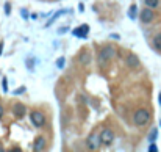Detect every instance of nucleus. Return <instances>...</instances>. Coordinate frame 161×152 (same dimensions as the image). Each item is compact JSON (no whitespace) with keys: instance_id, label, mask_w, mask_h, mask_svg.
Wrapping results in <instances>:
<instances>
[{"instance_id":"16","label":"nucleus","mask_w":161,"mask_h":152,"mask_svg":"<svg viewBox=\"0 0 161 152\" xmlns=\"http://www.w3.org/2000/svg\"><path fill=\"white\" fill-rule=\"evenodd\" d=\"M64 64H66V58H64V57H60V58L56 60V68H58V69H63V68H64Z\"/></svg>"},{"instance_id":"18","label":"nucleus","mask_w":161,"mask_h":152,"mask_svg":"<svg viewBox=\"0 0 161 152\" xmlns=\"http://www.w3.org/2000/svg\"><path fill=\"white\" fill-rule=\"evenodd\" d=\"M10 13H11V5L6 2V3H5V14H6V16H10Z\"/></svg>"},{"instance_id":"13","label":"nucleus","mask_w":161,"mask_h":152,"mask_svg":"<svg viewBox=\"0 0 161 152\" xmlns=\"http://www.w3.org/2000/svg\"><path fill=\"white\" fill-rule=\"evenodd\" d=\"M128 17H130V19H136V5H131V6H130Z\"/></svg>"},{"instance_id":"7","label":"nucleus","mask_w":161,"mask_h":152,"mask_svg":"<svg viewBox=\"0 0 161 152\" xmlns=\"http://www.w3.org/2000/svg\"><path fill=\"white\" fill-rule=\"evenodd\" d=\"M100 143H102V141H100V135H95V133H92V135L88 138V147L92 149V150H95L97 147H99Z\"/></svg>"},{"instance_id":"11","label":"nucleus","mask_w":161,"mask_h":152,"mask_svg":"<svg viewBox=\"0 0 161 152\" xmlns=\"http://www.w3.org/2000/svg\"><path fill=\"white\" fill-rule=\"evenodd\" d=\"M44 147H46V140L44 138H38L36 140V143H34V150H42Z\"/></svg>"},{"instance_id":"26","label":"nucleus","mask_w":161,"mask_h":152,"mask_svg":"<svg viewBox=\"0 0 161 152\" xmlns=\"http://www.w3.org/2000/svg\"><path fill=\"white\" fill-rule=\"evenodd\" d=\"M158 99H159V105H161V94H159V97H158Z\"/></svg>"},{"instance_id":"20","label":"nucleus","mask_w":161,"mask_h":152,"mask_svg":"<svg viewBox=\"0 0 161 152\" xmlns=\"http://www.w3.org/2000/svg\"><path fill=\"white\" fill-rule=\"evenodd\" d=\"M149 150H150V152H156V150H158V147L155 146V141H153V143H152V144L149 146Z\"/></svg>"},{"instance_id":"12","label":"nucleus","mask_w":161,"mask_h":152,"mask_svg":"<svg viewBox=\"0 0 161 152\" xmlns=\"http://www.w3.org/2000/svg\"><path fill=\"white\" fill-rule=\"evenodd\" d=\"M153 47L161 52V33H158L156 36L153 38Z\"/></svg>"},{"instance_id":"2","label":"nucleus","mask_w":161,"mask_h":152,"mask_svg":"<svg viewBox=\"0 0 161 152\" xmlns=\"http://www.w3.org/2000/svg\"><path fill=\"white\" fill-rule=\"evenodd\" d=\"M114 55H116V49L113 46H105L100 50V53H99V63L105 64L106 61H110L111 58H114Z\"/></svg>"},{"instance_id":"9","label":"nucleus","mask_w":161,"mask_h":152,"mask_svg":"<svg viewBox=\"0 0 161 152\" xmlns=\"http://www.w3.org/2000/svg\"><path fill=\"white\" fill-rule=\"evenodd\" d=\"M25 111H27V108L22 104H17V105L13 107V113H14V116H17V118H22V116L25 114Z\"/></svg>"},{"instance_id":"15","label":"nucleus","mask_w":161,"mask_h":152,"mask_svg":"<svg viewBox=\"0 0 161 152\" xmlns=\"http://www.w3.org/2000/svg\"><path fill=\"white\" fill-rule=\"evenodd\" d=\"M156 137H158V130H156V129L150 130V133H149V140H150V143H153V141L156 140Z\"/></svg>"},{"instance_id":"21","label":"nucleus","mask_w":161,"mask_h":152,"mask_svg":"<svg viewBox=\"0 0 161 152\" xmlns=\"http://www.w3.org/2000/svg\"><path fill=\"white\" fill-rule=\"evenodd\" d=\"M67 30H69V28H67V27H61V28L58 30V33H60V35H63V33H66Z\"/></svg>"},{"instance_id":"23","label":"nucleus","mask_w":161,"mask_h":152,"mask_svg":"<svg viewBox=\"0 0 161 152\" xmlns=\"http://www.w3.org/2000/svg\"><path fill=\"white\" fill-rule=\"evenodd\" d=\"M3 91H8V85H6V78H3Z\"/></svg>"},{"instance_id":"14","label":"nucleus","mask_w":161,"mask_h":152,"mask_svg":"<svg viewBox=\"0 0 161 152\" xmlns=\"http://www.w3.org/2000/svg\"><path fill=\"white\" fill-rule=\"evenodd\" d=\"M61 14H64V11H63V10H60V11H56L55 14H53V17H52V19H50V21H49V22L46 24V27H49V25H50L52 22H55V21H56V17H58V16H61Z\"/></svg>"},{"instance_id":"25","label":"nucleus","mask_w":161,"mask_h":152,"mask_svg":"<svg viewBox=\"0 0 161 152\" xmlns=\"http://www.w3.org/2000/svg\"><path fill=\"white\" fill-rule=\"evenodd\" d=\"M2 114H3V107L0 105V118H2Z\"/></svg>"},{"instance_id":"22","label":"nucleus","mask_w":161,"mask_h":152,"mask_svg":"<svg viewBox=\"0 0 161 152\" xmlns=\"http://www.w3.org/2000/svg\"><path fill=\"white\" fill-rule=\"evenodd\" d=\"M21 14H22V17H24V19H28V13H27L25 10H21Z\"/></svg>"},{"instance_id":"3","label":"nucleus","mask_w":161,"mask_h":152,"mask_svg":"<svg viewBox=\"0 0 161 152\" xmlns=\"http://www.w3.org/2000/svg\"><path fill=\"white\" fill-rule=\"evenodd\" d=\"M30 119L33 122V126H36V127H44V126H46V116H44L41 111H38V110L31 111Z\"/></svg>"},{"instance_id":"5","label":"nucleus","mask_w":161,"mask_h":152,"mask_svg":"<svg viewBox=\"0 0 161 152\" xmlns=\"http://www.w3.org/2000/svg\"><path fill=\"white\" fill-rule=\"evenodd\" d=\"M141 21L144 22V24H150L152 21L155 19V14H153V11H152V8H144V10L141 11Z\"/></svg>"},{"instance_id":"19","label":"nucleus","mask_w":161,"mask_h":152,"mask_svg":"<svg viewBox=\"0 0 161 152\" xmlns=\"http://www.w3.org/2000/svg\"><path fill=\"white\" fill-rule=\"evenodd\" d=\"M25 91H27V88H25V86H21V88L14 89V94H22V93H25Z\"/></svg>"},{"instance_id":"1","label":"nucleus","mask_w":161,"mask_h":152,"mask_svg":"<svg viewBox=\"0 0 161 152\" xmlns=\"http://www.w3.org/2000/svg\"><path fill=\"white\" fill-rule=\"evenodd\" d=\"M149 121H150V113H149L146 108L136 110L135 116H133V122H135L136 126L142 127V126H146V124H149Z\"/></svg>"},{"instance_id":"6","label":"nucleus","mask_w":161,"mask_h":152,"mask_svg":"<svg viewBox=\"0 0 161 152\" xmlns=\"http://www.w3.org/2000/svg\"><path fill=\"white\" fill-rule=\"evenodd\" d=\"M88 31H89V25L83 24V25L77 27V28H74L72 35H74V36H77V38H86L88 36Z\"/></svg>"},{"instance_id":"8","label":"nucleus","mask_w":161,"mask_h":152,"mask_svg":"<svg viewBox=\"0 0 161 152\" xmlns=\"http://www.w3.org/2000/svg\"><path fill=\"white\" fill-rule=\"evenodd\" d=\"M139 58L136 57V55H128L127 57V66L128 68H131V69H136V68H139Z\"/></svg>"},{"instance_id":"10","label":"nucleus","mask_w":161,"mask_h":152,"mask_svg":"<svg viewBox=\"0 0 161 152\" xmlns=\"http://www.w3.org/2000/svg\"><path fill=\"white\" fill-rule=\"evenodd\" d=\"M80 63L85 64V66L91 63V53L89 52H82V55H80Z\"/></svg>"},{"instance_id":"4","label":"nucleus","mask_w":161,"mask_h":152,"mask_svg":"<svg viewBox=\"0 0 161 152\" xmlns=\"http://www.w3.org/2000/svg\"><path fill=\"white\" fill-rule=\"evenodd\" d=\"M100 141H102V144L110 146L111 143L114 141V133H113V130H110V129L102 130V132H100Z\"/></svg>"},{"instance_id":"17","label":"nucleus","mask_w":161,"mask_h":152,"mask_svg":"<svg viewBox=\"0 0 161 152\" xmlns=\"http://www.w3.org/2000/svg\"><path fill=\"white\" fill-rule=\"evenodd\" d=\"M146 2V6L149 8H156L158 6V0H144Z\"/></svg>"},{"instance_id":"24","label":"nucleus","mask_w":161,"mask_h":152,"mask_svg":"<svg viewBox=\"0 0 161 152\" xmlns=\"http://www.w3.org/2000/svg\"><path fill=\"white\" fill-rule=\"evenodd\" d=\"M2 52H3V44L0 42V55H2Z\"/></svg>"}]
</instances>
